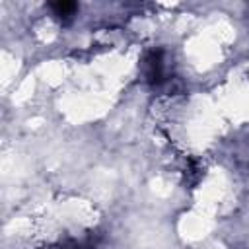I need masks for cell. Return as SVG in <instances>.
<instances>
[{
    "mask_svg": "<svg viewBox=\"0 0 249 249\" xmlns=\"http://www.w3.org/2000/svg\"><path fill=\"white\" fill-rule=\"evenodd\" d=\"M148 66V80L150 82H160L163 80V58L161 53H152L146 60Z\"/></svg>",
    "mask_w": 249,
    "mask_h": 249,
    "instance_id": "obj_1",
    "label": "cell"
},
{
    "mask_svg": "<svg viewBox=\"0 0 249 249\" xmlns=\"http://www.w3.org/2000/svg\"><path fill=\"white\" fill-rule=\"evenodd\" d=\"M53 10H54L56 16H64V18H66V16H72V14L76 12V4L62 0V2H54V4H53Z\"/></svg>",
    "mask_w": 249,
    "mask_h": 249,
    "instance_id": "obj_2",
    "label": "cell"
}]
</instances>
